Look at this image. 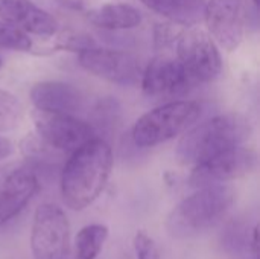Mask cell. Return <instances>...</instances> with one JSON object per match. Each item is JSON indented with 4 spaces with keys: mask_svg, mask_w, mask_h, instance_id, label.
<instances>
[{
    "mask_svg": "<svg viewBox=\"0 0 260 259\" xmlns=\"http://www.w3.org/2000/svg\"><path fill=\"white\" fill-rule=\"evenodd\" d=\"M113 169L111 147L98 137L85 142L64 165L61 174V195L73 211H82L93 205L104 192Z\"/></svg>",
    "mask_w": 260,
    "mask_h": 259,
    "instance_id": "cell-1",
    "label": "cell"
},
{
    "mask_svg": "<svg viewBox=\"0 0 260 259\" xmlns=\"http://www.w3.org/2000/svg\"><path fill=\"white\" fill-rule=\"evenodd\" d=\"M236 192L230 186L209 185L183 202H180L168 215L165 227L175 240L198 237L216 226L233 208Z\"/></svg>",
    "mask_w": 260,
    "mask_h": 259,
    "instance_id": "cell-2",
    "label": "cell"
},
{
    "mask_svg": "<svg viewBox=\"0 0 260 259\" xmlns=\"http://www.w3.org/2000/svg\"><path fill=\"white\" fill-rule=\"evenodd\" d=\"M251 136L250 121L239 113L218 114L187 131L177 147L183 165H198L229 148L244 145Z\"/></svg>",
    "mask_w": 260,
    "mask_h": 259,
    "instance_id": "cell-3",
    "label": "cell"
},
{
    "mask_svg": "<svg viewBox=\"0 0 260 259\" xmlns=\"http://www.w3.org/2000/svg\"><path fill=\"white\" fill-rule=\"evenodd\" d=\"M201 114L195 101H172L145 113L134 124L133 140L140 148L165 143L190 128Z\"/></svg>",
    "mask_w": 260,
    "mask_h": 259,
    "instance_id": "cell-4",
    "label": "cell"
},
{
    "mask_svg": "<svg viewBox=\"0 0 260 259\" xmlns=\"http://www.w3.org/2000/svg\"><path fill=\"white\" fill-rule=\"evenodd\" d=\"M30 252L34 259H73L70 223L59 206L43 203L35 209L30 229Z\"/></svg>",
    "mask_w": 260,
    "mask_h": 259,
    "instance_id": "cell-5",
    "label": "cell"
},
{
    "mask_svg": "<svg viewBox=\"0 0 260 259\" xmlns=\"http://www.w3.org/2000/svg\"><path fill=\"white\" fill-rule=\"evenodd\" d=\"M177 58L195 82H210L222 70V60L215 40L204 29L190 26L181 31L177 41Z\"/></svg>",
    "mask_w": 260,
    "mask_h": 259,
    "instance_id": "cell-6",
    "label": "cell"
},
{
    "mask_svg": "<svg viewBox=\"0 0 260 259\" xmlns=\"http://www.w3.org/2000/svg\"><path fill=\"white\" fill-rule=\"evenodd\" d=\"M257 168V153L245 145L229 148L193 166L189 183L195 188L219 185L253 174Z\"/></svg>",
    "mask_w": 260,
    "mask_h": 259,
    "instance_id": "cell-7",
    "label": "cell"
},
{
    "mask_svg": "<svg viewBox=\"0 0 260 259\" xmlns=\"http://www.w3.org/2000/svg\"><path fill=\"white\" fill-rule=\"evenodd\" d=\"M32 118L37 136L56 151L72 153L94 137V130L90 124L69 113L35 110Z\"/></svg>",
    "mask_w": 260,
    "mask_h": 259,
    "instance_id": "cell-8",
    "label": "cell"
},
{
    "mask_svg": "<svg viewBox=\"0 0 260 259\" xmlns=\"http://www.w3.org/2000/svg\"><path fill=\"white\" fill-rule=\"evenodd\" d=\"M79 66L105 81L134 85L142 79L143 67L137 56L123 50L87 47L79 52Z\"/></svg>",
    "mask_w": 260,
    "mask_h": 259,
    "instance_id": "cell-9",
    "label": "cell"
},
{
    "mask_svg": "<svg viewBox=\"0 0 260 259\" xmlns=\"http://www.w3.org/2000/svg\"><path fill=\"white\" fill-rule=\"evenodd\" d=\"M203 20L215 43L233 52L241 46L245 35V0H209Z\"/></svg>",
    "mask_w": 260,
    "mask_h": 259,
    "instance_id": "cell-10",
    "label": "cell"
},
{
    "mask_svg": "<svg viewBox=\"0 0 260 259\" xmlns=\"http://www.w3.org/2000/svg\"><path fill=\"white\" fill-rule=\"evenodd\" d=\"M142 89L149 96H177L186 93L195 79L178 58L160 55L149 61L142 73Z\"/></svg>",
    "mask_w": 260,
    "mask_h": 259,
    "instance_id": "cell-11",
    "label": "cell"
},
{
    "mask_svg": "<svg viewBox=\"0 0 260 259\" xmlns=\"http://www.w3.org/2000/svg\"><path fill=\"white\" fill-rule=\"evenodd\" d=\"M37 176L24 166L0 169V226L17 217L37 195Z\"/></svg>",
    "mask_w": 260,
    "mask_h": 259,
    "instance_id": "cell-12",
    "label": "cell"
},
{
    "mask_svg": "<svg viewBox=\"0 0 260 259\" xmlns=\"http://www.w3.org/2000/svg\"><path fill=\"white\" fill-rule=\"evenodd\" d=\"M0 20L38 37H50L58 31V21L30 0H0Z\"/></svg>",
    "mask_w": 260,
    "mask_h": 259,
    "instance_id": "cell-13",
    "label": "cell"
},
{
    "mask_svg": "<svg viewBox=\"0 0 260 259\" xmlns=\"http://www.w3.org/2000/svg\"><path fill=\"white\" fill-rule=\"evenodd\" d=\"M30 101L37 110L69 114L79 111L84 105L81 92L75 85L61 81H43L35 84L30 90Z\"/></svg>",
    "mask_w": 260,
    "mask_h": 259,
    "instance_id": "cell-14",
    "label": "cell"
},
{
    "mask_svg": "<svg viewBox=\"0 0 260 259\" xmlns=\"http://www.w3.org/2000/svg\"><path fill=\"white\" fill-rule=\"evenodd\" d=\"M151 11L174 24L197 26L204 18L206 0H140Z\"/></svg>",
    "mask_w": 260,
    "mask_h": 259,
    "instance_id": "cell-15",
    "label": "cell"
},
{
    "mask_svg": "<svg viewBox=\"0 0 260 259\" xmlns=\"http://www.w3.org/2000/svg\"><path fill=\"white\" fill-rule=\"evenodd\" d=\"M88 20L98 27L107 31L131 29L142 23V14L128 3H105L88 11Z\"/></svg>",
    "mask_w": 260,
    "mask_h": 259,
    "instance_id": "cell-16",
    "label": "cell"
},
{
    "mask_svg": "<svg viewBox=\"0 0 260 259\" xmlns=\"http://www.w3.org/2000/svg\"><path fill=\"white\" fill-rule=\"evenodd\" d=\"M108 238V227L105 224H88L82 227L73 241V259H98Z\"/></svg>",
    "mask_w": 260,
    "mask_h": 259,
    "instance_id": "cell-17",
    "label": "cell"
},
{
    "mask_svg": "<svg viewBox=\"0 0 260 259\" xmlns=\"http://www.w3.org/2000/svg\"><path fill=\"white\" fill-rule=\"evenodd\" d=\"M23 119V105L20 99L8 90L0 89V133L15 130Z\"/></svg>",
    "mask_w": 260,
    "mask_h": 259,
    "instance_id": "cell-18",
    "label": "cell"
},
{
    "mask_svg": "<svg viewBox=\"0 0 260 259\" xmlns=\"http://www.w3.org/2000/svg\"><path fill=\"white\" fill-rule=\"evenodd\" d=\"M30 46L32 43L27 34L0 20V49L24 52V50H29Z\"/></svg>",
    "mask_w": 260,
    "mask_h": 259,
    "instance_id": "cell-19",
    "label": "cell"
},
{
    "mask_svg": "<svg viewBox=\"0 0 260 259\" xmlns=\"http://www.w3.org/2000/svg\"><path fill=\"white\" fill-rule=\"evenodd\" d=\"M133 247L137 259H160V250L155 241L143 231H137L133 238Z\"/></svg>",
    "mask_w": 260,
    "mask_h": 259,
    "instance_id": "cell-20",
    "label": "cell"
},
{
    "mask_svg": "<svg viewBox=\"0 0 260 259\" xmlns=\"http://www.w3.org/2000/svg\"><path fill=\"white\" fill-rule=\"evenodd\" d=\"M14 151V145L9 139L6 137H0V160L9 157Z\"/></svg>",
    "mask_w": 260,
    "mask_h": 259,
    "instance_id": "cell-21",
    "label": "cell"
},
{
    "mask_svg": "<svg viewBox=\"0 0 260 259\" xmlns=\"http://www.w3.org/2000/svg\"><path fill=\"white\" fill-rule=\"evenodd\" d=\"M250 249L254 255V258H259V227L254 226L253 227V232H251V238H250Z\"/></svg>",
    "mask_w": 260,
    "mask_h": 259,
    "instance_id": "cell-22",
    "label": "cell"
},
{
    "mask_svg": "<svg viewBox=\"0 0 260 259\" xmlns=\"http://www.w3.org/2000/svg\"><path fill=\"white\" fill-rule=\"evenodd\" d=\"M58 2L67 8H72V9H84L87 6H90V3L93 0H58Z\"/></svg>",
    "mask_w": 260,
    "mask_h": 259,
    "instance_id": "cell-23",
    "label": "cell"
},
{
    "mask_svg": "<svg viewBox=\"0 0 260 259\" xmlns=\"http://www.w3.org/2000/svg\"><path fill=\"white\" fill-rule=\"evenodd\" d=\"M253 2H254V5H256V6L259 5V0H253Z\"/></svg>",
    "mask_w": 260,
    "mask_h": 259,
    "instance_id": "cell-24",
    "label": "cell"
},
{
    "mask_svg": "<svg viewBox=\"0 0 260 259\" xmlns=\"http://www.w3.org/2000/svg\"><path fill=\"white\" fill-rule=\"evenodd\" d=\"M0 67H2V58H0Z\"/></svg>",
    "mask_w": 260,
    "mask_h": 259,
    "instance_id": "cell-25",
    "label": "cell"
}]
</instances>
